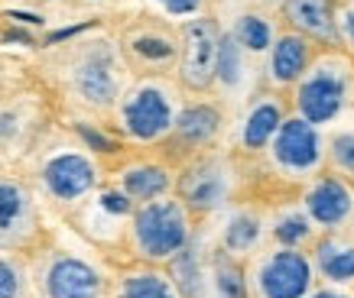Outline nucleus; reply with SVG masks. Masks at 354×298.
I'll list each match as a JSON object with an SVG mask.
<instances>
[{
    "mask_svg": "<svg viewBox=\"0 0 354 298\" xmlns=\"http://www.w3.org/2000/svg\"><path fill=\"white\" fill-rule=\"evenodd\" d=\"M351 101V65L342 55L312 59L299 81L292 85V107L296 117L309 120L312 127L332 123Z\"/></svg>",
    "mask_w": 354,
    "mask_h": 298,
    "instance_id": "1",
    "label": "nucleus"
},
{
    "mask_svg": "<svg viewBox=\"0 0 354 298\" xmlns=\"http://www.w3.org/2000/svg\"><path fill=\"white\" fill-rule=\"evenodd\" d=\"M189 244H192V227L183 201L156 198L140 204V211L133 214V246L143 259H156V263L172 259Z\"/></svg>",
    "mask_w": 354,
    "mask_h": 298,
    "instance_id": "2",
    "label": "nucleus"
},
{
    "mask_svg": "<svg viewBox=\"0 0 354 298\" xmlns=\"http://www.w3.org/2000/svg\"><path fill=\"white\" fill-rule=\"evenodd\" d=\"M270 159L277 166L279 175L286 179L309 181L312 175H319L325 166V139L322 130L312 127L309 120L302 117H286L279 123L277 137L270 139Z\"/></svg>",
    "mask_w": 354,
    "mask_h": 298,
    "instance_id": "3",
    "label": "nucleus"
},
{
    "mask_svg": "<svg viewBox=\"0 0 354 298\" xmlns=\"http://www.w3.org/2000/svg\"><path fill=\"white\" fill-rule=\"evenodd\" d=\"M315 288L309 250L273 246L254 266V292L257 298H306Z\"/></svg>",
    "mask_w": 354,
    "mask_h": 298,
    "instance_id": "4",
    "label": "nucleus"
},
{
    "mask_svg": "<svg viewBox=\"0 0 354 298\" xmlns=\"http://www.w3.org/2000/svg\"><path fill=\"white\" fill-rule=\"evenodd\" d=\"M302 211L309 214V221L322 230L335 234L344 230L354 217V188L351 181L335 175V172H319L312 175L306 192H302Z\"/></svg>",
    "mask_w": 354,
    "mask_h": 298,
    "instance_id": "5",
    "label": "nucleus"
},
{
    "mask_svg": "<svg viewBox=\"0 0 354 298\" xmlns=\"http://www.w3.org/2000/svg\"><path fill=\"white\" fill-rule=\"evenodd\" d=\"M231 188H234L231 169L225 159H215V156L189 162L179 175V201L189 214H212L225 208Z\"/></svg>",
    "mask_w": 354,
    "mask_h": 298,
    "instance_id": "6",
    "label": "nucleus"
},
{
    "mask_svg": "<svg viewBox=\"0 0 354 298\" xmlns=\"http://www.w3.org/2000/svg\"><path fill=\"white\" fill-rule=\"evenodd\" d=\"M221 32L212 20H189L183 30V62H179V78L185 88L205 91L215 81V59Z\"/></svg>",
    "mask_w": 354,
    "mask_h": 298,
    "instance_id": "7",
    "label": "nucleus"
},
{
    "mask_svg": "<svg viewBox=\"0 0 354 298\" xmlns=\"http://www.w3.org/2000/svg\"><path fill=\"white\" fill-rule=\"evenodd\" d=\"M172 120L176 117H172L169 97L153 85L137 88L124 104V127L137 139H160L162 133L172 130Z\"/></svg>",
    "mask_w": 354,
    "mask_h": 298,
    "instance_id": "8",
    "label": "nucleus"
},
{
    "mask_svg": "<svg viewBox=\"0 0 354 298\" xmlns=\"http://www.w3.org/2000/svg\"><path fill=\"white\" fill-rule=\"evenodd\" d=\"M315 279H325V286L354 288V240L342 230L319 237L309 250Z\"/></svg>",
    "mask_w": 354,
    "mask_h": 298,
    "instance_id": "9",
    "label": "nucleus"
},
{
    "mask_svg": "<svg viewBox=\"0 0 354 298\" xmlns=\"http://www.w3.org/2000/svg\"><path fill=\"white\" fill-rule=\"evenodd\" d=\"M46 298H101V276L75 256H55L43 276Z\"/></svg>",
    "mask_w": 354,
    "mask_h": 298,
    "instance_id": "10",
    "label": "nucleus"
},
{
    "mask_svg": "<svg viewBox=\"0 0 354 298\" xmlns=\"http://www.w3.org/2000/svg\"><path fill=\"white\" fill-rule=\"evenodd\" d=\"M43 181L53 198H59V201H78V198H85V195L95 188L97 175H95V166H91L85 156L62 152V156H55V159L46 162Z\"/></svg>",
    "mask_w": 354,
    "mask_h": 298,
    "instance_id": "11",
    "label": "nucleus"
},
{
    "mask_svg": "<svg viewBox=\"0 0 354 298\" xmlns=\"http://www.w3.org/2000/svg\"><path fill=\"white\" fill-rule=\"evenodd\" d=\"M309 65H312V39H306V36L290 30L270 46L267 78L279 88H292L302 74H306Z\"/></svg>",
    "mask_w": 354,
    "mask_h": 298,
    "instance_id": "12",
    "label": "nucleus"
},
{
    "mask_svg": "<svg viewBox=\"0 0 354 298\" xmlns=\"http://www.w3.org/2000/svg\"><path fill=\"white\" fill-rule=\"evenodd\" d=\"M283 20L292 32L319 43H338L332 0H283Z\"/></svg>",
    "mask_w": 354,
    "mask_h": 298,
    "instance_id": "13",
    "label": "nucleus"
},
{
    "mask_svg": "<svg viewBox=\"0 0 354 298\" xmlns=\"http://www.w3.org/2000/svg\"><path fill=\"white\" fill-rule=\"evenodd\" d=\"M75 88L88 104H95V107L114 104V97H118V81H114V68H111L108 55L104 52L85 55L75 68Z\"/></svg>",
    "mask_w": 354,
    "mask_h": 298,
    "instance_id": "14",
    "label": "nucleus"
},
{
    "mask_svg": "<svg viewBox=\"0 0 354 298\" xmlns=\"http://www.w3.org/2000/svg\"><path fill=\"white\" fill-rule=\"evenodd\" d=\"M283 120H286V110L277 97H260L257 104L250 107L244 127H241V143H244L247 152H263L270 146V139L277 137Z\"/></svg>",
    "mask_w": 354,
    "mask_h": 298,
    "instance_id": "15",
    "label": "nucleus"
},
{
    "mask_svg": "<svg viewBox=\"0 0 354 298\" xmlns=\"http://www.w3.org/2000/svg\"><path fill=\"white\" fill-rule=\"evenodd\" d=\"M263 217L257 211H237L227 217V227L221 234V250L231 253L234 259H244V256L257 253V246L263 244Z\"/></svg>",
    "mask_w": 354,
    "mask_h": 298,
    "instance_id": "16",
    "label": "nucleus"
},
{
    "mask_svg": "<svg viewBox=\"0 0 354 298\" xmlns=\"http://www.w3.org/2000/svg\"><path fill=\"white\" fill-rule=\"evenodd\" d=\"M172 130H176V139L185 143V146H205V143H212L218 137L221 114L212 104H192L172 120Z\"/></svg>",
    "mask_w": 354,
    "mask_h": 298,
    "instance_id": "17",
    "label": "nucleus"
},
{
    "mask_svg": "<svg viewBox=\"0 0 354 298\" xmlns=\"http://www.w3.org/2000/svg\"><path fill=\"white\" fill-rule=\"evenodd\" d=\"M172 185V175L162 166H150V162H143V166H130V169H124V175H120V192L127 195L130 201H156V198H162V195L169 192Z\"/></svg>",
    "mask_w": 354,
    "mask_h": 298,
    "instance_id": "18",
    "label": "nucleus"
},
{
    "mask_svg": "<svg viewBox=\"0 0 354 298\" xmlns=\"http://www.w3.org/2000/svg\"><path fill=\"white\" fill-rule=\"evenodd\" d=\"M32 208L20 185L0 181V244H10L30 227Z\"/></svg>",
    "mask_w": 354,
    "mask_h": 298,
    "instance_id": "19",
    "label": "nucleus"
},
{
    "mask_svg": "<svg viewBox=\"0 0 354 298\" xmlns=\"http://www.w3.org/2000/svg\"><path fill=\"white\" fill-rule=\"evenodd\" d=\"M270 234L277 240V246H290V250H312V244L319 240V227L309 221V214L299 208H290V211H283L273 221L270 227Z\"/></svg>",
    "mask_w": 354,
    "mask_h": 298,
    "instance_id": "20",
    "label": "nucleus"
},
{
    "mask_svg": "<svg viewBox=\"0 0 354 298\" xmlns=\"http://www.w3.org/2000/svg\"><path fill=\"white\" fill-rule=\"evenodd\" d=\"M208 286L215 292V298H250L247 288V272L241 266V259H234L231 253L218 250L208 269Z\"/></svg>",
    "mask_w": 354,
    "mask_h": 298,
    "instance_id": "21",
    "label": "nucleus"
},
{
    "mask_svg": "<svg viewBox=\"0 0 354 298\" xmlns=\"http://www.w3.org/2000/svg\"><path fill=\"white\" fill-rule=\"evenodd\" d=\"M118 298H179L172 279L160 276V272H130L118 288Z\"/></svg>",
    "mask_w": 354,
    "mask_h": 298,
    "instance_id": "22",
    "label": "nucleus"
},
{
    "mask_svg": "<svg viewBox=\"0 0 354 298\" xmlns=\"http://www.w3.org/2000/svg\"><path fill=\"white\" fill-rule=\"evenodd\" d=\"M231 36H234V43L244 52H267L270 46H273V26H270V20L257 17V13H244L234 23Z\"/></svg>",
    "mask_w": 354,
    "mask_h": 298,
    "instance_id": "23",
    "label": "nucleus"
},
{
    "mask_svg": "<svg viewBox=\"0 0 354 298\" xmlns=\"http://www.w3.org/2000/svg\"><path fill=\"white\" fill-rule=\"evenodd\" d=\"M244 49L234 43V36L227 32V36H221L218 39V59H215V78L221 81V85L234 88L237 81H241V74H244Z\"/></svg>",
    "mask_w": 354,
    "mask_h": 298,
    "instance_id": "24",
    "label": "nucleus"
},
{
    "mask_svg": "<svg viewBox=\"0 0 354 298\" xmlns=\"http://www.w3.org/2000/svg\"><path fill=\"white\" fill-rule=\"evenodd\" d=\"M130 52L150 65H162L176 55V46H172V39L162 36V32H137V36L130 39Z\"/></svg>",
    "mask_w": 354,
    "mask_h": 298,
    "instance_id": "25",
    "label": "nucleus"
},
{
    "mask_svg": "<svg viewBox=\"0 0 354 298\" xmlns=\"http://www.w3.org/2000/svg\"><path fill=\"white\" fill-rule=\"evenodd\" d=\"M325 159H328V166L335 169V175H342V179H348V181L354 179V133L351 130H342V133L328 137V143H325Z\"/></svg>",
    "mask_w": 354,
    "mask_h": 298,
    "instance_id": "26",
    "label": "nucleus"
},
{
    "mask_svg": "<svg viewBox=\"0 0 354 298\" xmlns=\"http://www.w3.org/2000/svg\"><path fill=\"white\" fill-rule=\"evenodd\" d=\"M23 292V276L13 259L0 256V298H20Z\"/></svg>",
    "mask_w": 354,
    "mask_h": 298,
    "instance_id": "27",
    "label": "nucleus"
},
{
    "mask_svg": "<svg viewBox=\"0 0 354 298\" xmlns=\"http://www.w3.org/2000/svg\"><path fill=\"white\" fill-rule=\"evenodd\" d=\"M335 26H338V39L354 49V7H344L342 13H335Z\"/></svg>",
    "mask_w": 354,
    "mask_h": 298,
    "instance_id": "28",
    "label": "nucleus"
},
{
    "mask_svg": "<svg viewBox=\"0 0 354 298\" xmlns=\"http://www.w3.org/2000/svg\"><path fill=\"white\" fill-rule=\"evenodd\" d=\"M160 3L172 17H192V13H198V7H202V0H160Z\"/></svg>",
    "mask_w": 354,
    "mask_h": 298,
    "instance_id": "29",
    "label": "nucleus"
},
{
    "mask_svg": "<svg viewBox=\"0 0 354 298\" xmlns=\"http://www.w3.org/2000/svg\"><path fill=\"white\" fill-rule=\"evenodd\" d=\"M306 298H354L348 288H335V286H322V288H312Z\"/></svg>",
    "mask_w": 354,
    "mask_h": 298,
    "instance_id": "30",
    "label": "nucleus"
}]
</instances>
